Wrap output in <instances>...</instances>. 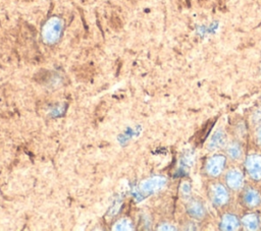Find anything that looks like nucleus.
Segmentation results:
<instances>
[{"instance_id": "f257e3e1", "label": "nucleus", "mask_w": 261, "mask_h": 231, "mask_svg": "<svg viewBox=\"0 0 261 231\" xmlns=\"http://www.w3.org/2000/svg\"><path fill=\"white\" fill-rule=\"evenodd\" d=\"M64 32V21L58 16L48 18L41 29V39L45 45H57Z\"/></svg>"}, {"instance_id": "f03ea898", "label": "nucleus", "mask_w": 261, "mask_h": 231, "mask_svg": "<svg viewBox=\"0 0 261 231\" xmlns=\"http://www.w3.org/2000/svg\"><path fill=\"white\" fill-rule=\"evenodd\" d=\"M206 193L212 205L216 208H225L230 204V188L216 179H212L206 185Z\"/></svg>"}, {"instance_id": "7ed1b4c3", "label": "nucleus", "mask_w": 261, "mask_h": 231, "mask_svg": "<svg viewBox=\"0 0 261 231\" xmlns=\"http://www.w3.org/2000/svg\"><path fill=\"white\" fill-rule=\"evenodd\" d=\"M240 204L246 210H254L261 206V192L254 185H244L240 193Z\"/></svg>"}, {"instance_id": "20e7f679", "label": "nucleus", "mask_w": 261, "mask_h": 231, "mask_svg": "<svg viewBox=\"0 0 261 231\" xmlns=\"http://www.w3.org/2000/svg\"><path fill=\"white\" fill-rule=\"evenodd\" d=\"M227 165V157L224 155H213L205 162L204 171L210 179H217L223 173Z\"/></svg>"}, {"instance_id": "39448f33", "label": "nucleus", "mask_w": 261, "mask_h": 231, "mask_svg": "<svg viewBox=\"0 0 261 231\" xmlns=\"http://www.w3.org/2000/svg\"><path fill=\"white\" fill-rule=\"evenodd\" d=\"M245 170L254 181H261V154L252 153L245 160Z\"/></svg>"}, {"instance_id": "423d86ee", "label": "nucleus", "mask_w": 261, "mask_h": 231, "mask_svg": "<svg viewBox=\"0 0 261 231\" xmlns=\"http://www.w3.org/2000/svg\"><path fill=\"white\" fill-rule=\"evenodd\" d=\"M186 209L188 215L194 220H203L207 215V211H206L203 202L197 198H192L189 200L186 205Z\"/></svg>"}, {"instance_id": "0eeeda50", "label": "nucleus", "mask_w": 261, "mask_h": 231, "mask_svg": "<svg viewBox=\"0 0 261 231\" xmlns=\"http://www.w3.org/2000/svg\"><path fill=\"white\" fill-rule=\"evenodd\" d=\"M226 185L230 191H241L244 186V174L241 170L232 168L226 174Z\"/></svg>"}, {"instance_id": "6e6552de", "label": "nucleus", "mask_w": 261, "mask_h": 231, "mask_svg": "<svg viewBox=\"0 0 261 231\" xmlns=\"http://www.w3.org/2000/svg\"><path fill=\"white\" fill-rule=\"evenodd\" d=\"M225 152L227 157L232 161H239L244 157V148L239 140L228 142L225 147Z\"/></svg>"}, {"instance_id": "1a4fd4ad", "label": "nucleus", "mask_w": 261, "mask_h": 231, "mask_svg": "<svg viewBox=\"0 0 261 231\" xmlns=\"http://www.w3.org/2000/svg\"><path fill=\"white\" fill-rule=\"evenodd\" d=\"M228 144L227 133L224 129H217L211 137L208 143V149L210 151L218 150L221 148H225Z\"/></svg>"}, {"instance_id": "9d476101", "label": "nucleus", "mask_w": 261, "mask_h": 231, "mask_svg": "<svg viewBox=\"0 0 261 231\" xmlns=\"http://www.w3.org/2000/svg\"><path fill=\"white\" fill-rule=\"evenodd\" d=\"M241 226V220L239 217L232 213H227L222 217L219 229L222 230H238Z\"/></svg>"}, {"instance_id": "9b49d317", "label": "nucleus", "mask_w": 261, "mask_h": 231, "mask_svg": "<svg viewBox=\"0 0 261 231\" xmlns=\"http://www.w3.org/2000/svg\"><path fill=\"white\" fill-rule=\"evenodd\" d=\"M241 223H243V225L247 229L255 230L259 226V219H258V217L256 215L250 214V215H247L246 217H244V219H243V221Z\"/></svg>"}, {"instance_id": "f8f14e48", "label": "nucleus", "mask_w": 261, "mask_h": 231, "mask_svg": "<svg viewBox=\"0 0 261 231\" xmlns=\"http://www.w3.org/2000/svg\"><path fill=\"white\" fill-rule=\"evenodd\" d=\"M256 139H257V143L261 146V126L257 130V134H256Z\"/></svg>"}]
</instances>
